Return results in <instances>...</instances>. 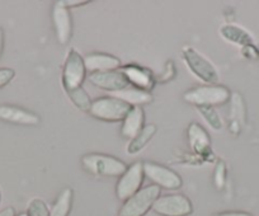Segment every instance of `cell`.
<instances>
[{
	"mask_svg": "<svg viewBox=\"0 0 259 216\" xmlns=\"http://www.w3.org/2000/svg\"><path fill=\"white\" fill-rule=\"evenodd\" d=\"M81 165L88 173L101 177H121L127 165L119 159L106 154L92 153L81 158Z\"/></svg>",
	"mask_w": 259,
	"mask_h": 216,
	"instance_id": "1",
	"label": "cell"
},
{
	"mask_svg": "<svg viewBox=\"0 0 259 216\" xmlns=\"http://www.w3.org/2000/svg\"><path fill=\"white\" fill-rule=\"evenodd\" d=\"M230 91L223 85H200L189 89L183 94V99L197 107L221 106L230 99Z\"/></svg>",
	"mask_w": 259,
	"mask_h": 216,
	"instance_id": "2",
	"label": "cell"
},
{
	"mask_svg": "<svg viewBox=\"0 0 259 216\" xmlns=\"http://www.w3.org/2000/svg\"><path fill=\"white\" fill-rule=\"evenodd\" d=\"M160 197V188L155 185L146 186L126 200L119 208V216H145Z\"/></svg>",
	"mask_w": 259,
	"mask_h": 216,
	"instance_id": "3",
	"label": "cell"
},
{
	"mask_svg": "<svg viewBox=\"0 0 259 216\" xmlns=\"http://www.w3.org/2000/svg\"><path fill=\"white\" fill-rule=\"evenodd\" d=\"M184 63L187 64L189 70L197 76L200 80L207 85H216L219 83V73L213 64H211L207 59L193 47L186 46L182 51Z\"/></svg>",
	"mask_w": 259,
	"mask_h": 216,
	"instance_id": "4",
	"label": "cell"
},
{
	"mask_svg": "<svg viewBox=\"0 0 259 216\" xmlns=\"http://www.w3.org/2000/svg\"><path fill=\"white\" fill-rule=\"evenodd\" d=\"M131 108L133 107L130 104L108 96L96 99L92 103L89 113L98 120L107 121V122H117V121H123Z\"/></svg>",
	"mask_w": 259,
	"mask_h": 216,
	"instance_id": "5",
	"label": "cell"
},
{
	"mask_svg": "<svg viewBox=\"0 0 259 216\" xmlns=\"http://www.w3.org/2000/svg\"><path fill=\"white\" fill-rule=\"evenodd\" d=\"M85 75L87 68L84 59L75 49H71L66 56L62 69V85L65 91H73L81 87Z\"/></svg>",
	"mask_w": 259,
	"mask_h": 216,
	"instance_id": "6",
	"label": "cell"
},
{
	"mask_svg": "<svg viewBox=\"0 0 259 216\" xmlns=\"http://www.w3.org/2000/svg\"><path fill=\"white\" fill-rule=\"evenodd\" d=\"M144 165L140 161H136L130 167H127L126 172L119 177L116 185V195L118 200L126 201L131 196L141 190V185L144 181Z\"/></svg>",
	"mask_w": 259,
	"mask_h": 216,
	"instance_id": "7",
	"label": "cell"
},
{
	"mask_svg": "<svg viewBox=\"0 0 259 216\" xmlns=\"http://www.w3.org/2000/svg\"><path fill=\"white\" fill-rule=\"evenodd\" d=\"M154 212L160 216H188L193 211L191 200L184 195L160 196L153 206Z\"/></svg>",
	"mask_w": 259,
	"mask_h": 216,
	"instance_id": "8",
	"label": "cell"
},
{
	"mask_svg": "<svg viewBox=\"0 0 259 216\" xmlns=\"http://www.w3.org/2000/svg\"><path fill=\"white\" fill-rule=\"evenodd\" d=\"M144 165V175L159 188L165 190H178L182 186V178L178 173L164 165L154 163V161H145Z\"/></svg>",
	"mask_w": 259,
	"mask_h": 216,
	"instance_id": "9",
	"label": "cell"
},
{
	"mask_svg": "<svg viewBox=\"0 0 259 216\" xmlns=\"http://www.w3.org/2000/svg\"><path fill=\"white\" fill-rule=\"evenodd\" d=\"M52 21H54L57 41L61 45H66L70 41L73 24H71L70 12L62 6L61 2L55 3L54 8H52Z\"/></svg>",
	"mask_w": 259,
	"mask_h": 216,
	"instance_id": "10",
	"label": "cell"
},
{
	"mask_svg": "<svg viewBox=\"0 0 259 216\" xmlns=\"http://www.w3.org/2000/svg\"><path fill=\"white\" fill-rule=\"evenodd\" d=\"M89 81L97 88H101L103 91H108V93L128 87V81L124 78L123 74L119 70L114 71H104V73H93L89 75Z\"/></svg>",
	"mask_w": 259,
	"mask_h": 216,
	"instance_id": "11",
	"label": "cell"
},
{
	"mask_svg": "<svg viewBox=\"0 0 259 216\" xmlns=\"http://www.w3.org/2000/svg\"><path fill=\"white\" fill-rule=\"evenodd\" d=\"M0 120L24 126H34L39 123V117L36 113L16 106H0Z\"/></svg>",
	"mask_w": 259,
	"mask_h": 216,
	"instance_id": "12",
	"label": "cell"
},
{
	"mask_svg": "<svg viewBox=\"0 0 259 216\" xmlns=\"http://www.w3.org/2000/svg\"><path fill=\"white\" fill-rule=\"evenodd\" d=\"M87 71L93 73H104V71H114L121 66V61L108 54H91L84 58Z\"/></svg>",
	"mask_w": 259,
	"mask_h": 216,
	"instance_id": "13",
	"label": "cell"
},
{
	"mask_svg": "<svg viewBox=\"0 0 259 216\" xmlns=\"http://www.w3.org/2000/svg\"><path fill=\"white\" fill-rule=\"evenodd\" d=\"M145 122V113L141 107H133L131 111L126 115V117L122 121L121 135L124 139H131L133 140L135 136H138L144 128Z\"/></svg>",
	"mask_w": 259,
	"mask_h": 216,
	"instance_id": "14",
	"label": "cell"
},
{
	"mask_svg": "<svg viewBox=\"0 0 259 216\" xmlns=\"http://www.w3.org/2000/svg\"><path fill=\"white\" fill-rule=\"evenodd\" d=\"M108 96L119 99V101L130 104L131 107H140L141 104H148L153 99V97H151L149 92L130 85L121 89V91L111 92V93H108Z\"/></svg>",
	"mask_w": 259,
	"mask_h": 216,
	"instance_id": "15",
	"label": "cell"
},
{
	"mask_svg": "<svg viewBox=\"0 0 259 216\" xmlns=\"http://www.w3.org/2000/svg\"><path fill=\"white\" fill-rule=\"evenodd\" d=\"M118 70L123 74L128 84H133L135 88L148 92L153 87V78L145 69L139 68V66H126V68L118 69Z\"/></svg>",
	"mask_w": 259,
	"mask_h": 216,
	"instance_id": "16",
	"label": "cell"
},
{
	"mask_svg": "<svg viewBox=\"0 0 259 216\" xmlns=\"http://www.w3.org/2000/svg\"><path fill=\"white\" fill-rule=\"evenodd\" d=\"M187 135H188L189 146H191L194 153L203 154L210 150V138H208L207 133L203 130V127L201 125H198L196 122L191 123L188 126Z\"/></svg>",
	"mask_w": 259,
	"mask_h": 216,
	"instance_id": "17",
	"label": "cell"
},
{
	"mask_svg": "<svg viewBox=\"0 0 259 216\" xmlns=\"http://www.w3.org/2000/svg\"><path fill=\"white\" fill-rule=\"evenodd\" d=\"M73 190L64 188L50 208V216H69L73 207Z\"/></svg>",
	"mask_w": 259,
	"mask_h": 216,
	"instance_id": "18",
	"label": "cell"
},
{
	"mask_svg": "<svg viewBox=\"0 0 259 216\" xmlns=\"http://www.w3.org/2000/svg\"><path fill=\"white\" fill-rule=\"evenodd\" d=\"M155 133L156 126L153 125V123L144 126L141 133L138 136H135L133 140L130 141L128 145H127V154H130V155H136V154L140 153L150 143V140L154 138Z\"/></svg>",
	"mask_w": 259,
	"mask_h": 216,
	"instance_id": "19",
	"label": "cell"
},
{
	"mask_svg": "<svg viewBox=\"0 0 259 216\" xmlns=\"http://www.w3.org/2000/svg\"><path fill=\"white\" fill-rule=\"evenodd\" d=\"M220 33L226 41L231 42V44L239 45V46L243 47L253 45V38H251L250 34L238 26H231V24L224 26L223 28L220 29Z\"/></svg>",
	"mask_w": 259,
	"mask_h": 216,
	"instance_id": "20",
	"label": "cell"
},
{
	"mask_svg": "<svg viewBox=\"0 0 259 216\" xmlns=\"http://www.w3.org/2000/svg\"><path fill=\"white\" fill-rule=\"evenodd\" d=\"M66 93H68L70 101L78 107L79 110L84 111V112H89V111H91V107L93 102H92L89 94L87 93L81 87H79V88L76 89H73V91H68Z\"/></svg>",
	"mask_w": 259,
	"mask_h": 216,
	"instance_id": "21",
	"label": "cell"
},
{
	"mask_svg": "<svg viewBox=\"0 0 259 216\" xmlns=\"http://www.w3.org/2000/svg\"><path fill=\"white\" fill-rule=\"evenodd\" d=\"M198 112L202 115V117L205 118L206 122L208 123L210 127H212L213 130L218 131L223 127V121H221L220 116L216 112L213 107H197Z\"/></svg>",
	"mask_w": 259,
	"mask_h": 216,
	"instance_id": "22",
	"label": "cell"
},
{
	"mask_svg": "<svg viewBox=\"0 0 259 216\" xmlns=\"http://www.w3.org/2000/svg\"><path fill=\"white\" fill-rule=\"evenodd\" d=\"M27 213H28V216H50V208L47 207L46 202L44 200L33 198L29 202Z\"/></svg>",
	"mask_w": 259,
	"mask_h": 216,
	"instance_id": "23",
	"label": "cell"
},
{
	"mask_svg": "<svg viewBox=\"0 0 259 216\" xmlns=\"http://www.w3.org/2000/svg\"><path fill=\"white\" fill-rule=\"evenodd\" d=\"M213 178H215V183L218 186V188H221L225 183L226 180V167L224 161H219L218 165H216L215 175H213Z\"/></svg>",
	"mask_w": 259,
	"mask_h": 216,
	"instance_id": "24",
	"label": "cell"
},
{
	"mask_svg": "<svg viewBox=\"0 0 259 216\" xmlns=\"http://www.w3.org/2000/svg\"><path fill=\"white\" fill-rule=\"evenodd\" d=\"M14 75H16V73H14V70H12V69H0V89L3 88V87H6L7 84L11 83V81L13 80Z\"/></svg>",
	"mask_w": 259,
	"mask_h": 216,
	"instance_id": "25",
	"label": "cell"
},
{
	"mask_svg": "<svg viewBox=\"0 0 259 216\" xmlns=\"http://www.w3.org/2000/svg\"><path fill=\"white\" fill-rule=\"evenodd\" d=\"M62 6L65 7V8H75V7H80V6H84V4H88L89 2H84V0H65V2H61Z\"/></svg>",
	"mask_w": 259,
	"mask_h": 216,
	"instance_id": "26",
	"label": "cell"
},
{
	"mask_svg": "<svg viewBox=\"0 0 259 216\" xmlns=\"http://www.w3.org/2000/svg\"><path fill=\"white\" fill-rule=\"evenodd\" d=\"M244 55L249 59H256L259 56L258 51H256V49L253 46V45L244 47Z\"/></svg>",
	"mask_w": 259,
	"mask_h": 216,
	"instance_id": "27",
	"label": "cell"
},
{
	"mask_svg": "<svg viewBox=\"0 0 259 216\" xmlns=\"http://www.w3.org/2000/svg\"><path fill=\"white\" fill-rule=\"evenodd\" d=\"M216 216H253V215L249 212H245V211H226V212L218 213Z\"/></svg>",
	"mask_w": 259,
	"mask_h": 216,
	"instance_id": "28",
	"label": "cell"
},
{
	"mask_svg": "<svg viewBox=\"0 0 259 216\" xmlns=\"http://www.w3.org/2000/svg\"><path fill=\"white\" fill-rule=\"evenodd\" d=\"M0 216H17L16 210L13 207H7L0 211Z\"/></svg>",
	"mask_w": 259,
	"mask_h": 216,
	"instance_id": "29",
	"label": "cell"
},
{
	"mask_svg": "<svg viewBox=\"0 0 259 216\" xmlns=\"http://www.w3.org/2000/svg\"><path fill=\"white\" fill-rule=\"evenodd\" d=\"M3 45H4V33H3V29L0 28V55H2V51H3Z\"/></svg>",
	"mask_w": 259,
	"mask_h": 216,
	"instance_id": "30",
	"label": "cell"
},
{
	"mask_svg": "<svg viewBox=\"0 0 259 216\" xmlns=\"http://www.w3.org/2000/svg\"><path fill=\"white\" fill-rule=\"evenodd\" d=\"M18 216H28V213H19Z\"/></svg>",
	"mask_w": 259,
	"mask_h": 216,
	"instance_id": "31",
	"label": "cell"
},
{
	"mask_svg": "<svg viewBox=\"0 0 259 216\" xmlns=\"http://www.w3.org/2000/svg\"><path fill=\"white\" fill-rule=\"evenodd\" d=\"M0 201H2V192H0Z\"/></svg>",
	"mask_w": 259,
	"mask_h": 216,
	"instance_id": "32",
	"label": "cell"
}]
</instances>
